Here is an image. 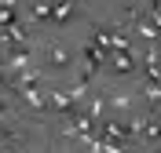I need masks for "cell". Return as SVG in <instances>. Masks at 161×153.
<instances>
[{"mask_svg": "<svg viewBox=\"0 0 161 153\" xmlns=\"http://www.w3.org/2000/svg\"><path fill=\"white\" fill-rule=\"evenodd\" d=\"M51 66H66V51H59V48H51Z\"/></svg>", "mask_w": 161, "mask_h": 153, "instance_id": "6da1fadb", "label": "cell"}]
</instances>
